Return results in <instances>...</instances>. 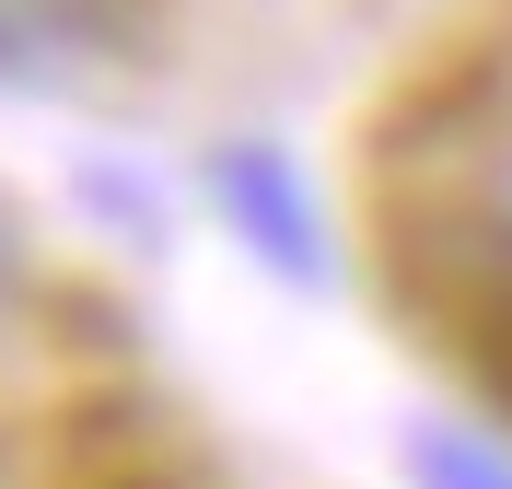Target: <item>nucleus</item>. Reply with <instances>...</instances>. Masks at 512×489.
Masks as SVG:
<instances>
[{
    "instance_id": "f257e3e1",
    "label": "nucleus",
    "mask_w": 512,
    "mask_h": 489,
    "mask_svg": "<svg viewBox=\"0 0 512 489\" xmlns=\"http://www.w3.org/2000/svg\"><path fill=\"white\" fill-rule=\"evenodd\" d=\"M408 292H431L443 338L512 396V94H478L443 117L431 187L396 210Z\"/></svg>"
},
{
    "instance_id": "f03ea898",
    "label": "nucleus",
    "mask_w": 512,
    "mask_h": 489,
    "mask_svg": "<svg viewBox=\"0 0 512 489\" xmlns=\"http://www.w3.org/2000/svg\"><path fill=\"white\" fill-rule=\"evenodd\" d=\"M210 198H222L233 245H245L256 268H280V280H303V292L338 268L326 257V198L303 187V163H291L280 140H222V152H210Z\"/></svg>"
},
{
    "instance_id": "7ed1b4c3",
    "label": "nucleus",
    "mask_w": 512,
    "mask_h": 489,
    "mask_svg": "<svg viewBox=\"0 0 512 489\" xmlns=\"http://www.w3.org/2000/svg\"><path fill=\"white\" fill-rule=\"evenodd\" d=\"M128 35V0H0V82H70Z\"/></svg>"
},
{
    "instance_id": "20e7f679",
    "label": "nucleus",
    "mask_w": 512,
    "mask_h": 489,
    "mask_svg": "<svg viewBox=\"0 0 512 489\" xmlns=\"http://www.w3.org/2000/svg\"><path fill=\"white\" fill-rule=\"evenodd\" d=\"M408 489H512V443L466 431V420H431V431H408Z\"/></svg>"
},
{
    "instance_id": "39448f33",
    "label": "nucleus",
    "mask_w": 512,
    "mask_h": 489,
    "mask_svg": "<svg viewBox=\"0 0 512 489\" xmlns=\"http://www.w3.org/2000/svg\"><path fill=\"white\" fill-rule=\"evenodd\" d=\"M12 303H24V233L0 222V315H12Z\"/></svg>"
},
{
    "instance_id": "423d86ee",
    "label": "nucleus",
    "mask_w": 512,
    "mask_h": 489,
    "mask_svg": "<svg viewBox=\"0 0 512 489\" xmlns=\"http://www.w3.org/2000/svg\"><path fill=\"white\" fill-rule=\"evenodd\" d=\"M128 489H187V478H128Z\"/></svg>"
}]
</instances>
